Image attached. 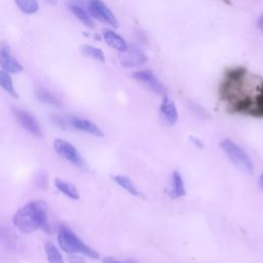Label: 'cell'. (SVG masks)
Listing matches in <instances>:
<instances>
[{
  "label": "cell",
  "mask_w": 263,
  "mask_h": 263,
  "mask_svg": "<svg viewBox=\"0 0 263 263\" xmlns=\"http://www.w3.org/2000/svg\"><path fill=\"white\" fill-rule=\"evenodd\" d=\"M220 99L230 113L263 118V79L237 67L229 70L219 89Z\"/></svg>",
  "instance_id": "6da1fadb"
},
{
  "label": "cell",
  "mask_w": 263,
  "mask_h": 263,
  "mask_svg": "<svg viewBox=\"0 0 263 263\" xmlns=\"http://www.w3.org/2000/svg\"><path fill=\"white\" fill-rule=\"evenodd\" d=\"M12 223L23 233H31L38 229L49 232L47 203L44 200L28 202L14 213Z\"/></svg>",
  "instance_id": "7a4b0ae2"
},
{
  "label": "cell",
  "mask_w": 263,
  "mask_h": 263,
  "mask_svg": "<svg viewBox=\"0 0 263 263\" xmlns=\"http://www.w3.org/2000/svg\"><path fill=\"white\" fill-rule=\"evenodd\" d=\"M58 242L60 248L67 254H82L91 259H99L100 254L85 245L70 228L61 225L58 232Z\"/></svg>",
  "instance_id": "3957f363"
},
{
  "label": "cell",
  "mask_w": 263,
  "mask_h": 263,
  "mask_svg": "<svg viewBox=\"0 0 263 263\" xmlns=\"http://www.w3.org/2000/svg\"><path fill=\"white\" fill-rule=\"evenodd\" d=\"M220 147L236 167L247 174L253 173L254 165L250 156L235 142L230 139H223L220 142Z\"/></svg>",
  "instance_id": "277c9868"
},
{
  "label": "cell",
  "mask_w": 263,
  "mask_h": 263,
  "mask_svg": "<svg viewBox=\"0 0 263 263\" xmlns=\"http://www.w3.org/2000/svg\"><path fill=\"white\" fill-rule=\"evenodd\" d=\"M53 148L58 154L63 156L75 166L81 170L87 168V163L84 158L80 155L78 150L68 141H65L63 139H55L53 141Z\"/></svg>",
  "instance_id": "5b68a950"
},
{
  "label": "cell",
  "mask_w": 263,
  "mask_h": 263,
  "mask_svg": "<svg viewBox=\"0 0 263 263\" xmlns=\"http://www.w3.org/2000/svg\"><path fill=\"white\" fill-rule=\"evenodd\" d=\"M87 6L89 14L95 18L115 28L118 26L117 20L113 12L101 0H88Z\"/></svg>",
  "instance_id": "8992f818"
},
{
  "label": "cell",
  "mask_w": 263,
  "mask_h": 263,
  "mask_svg": "<svg viewBox=\"0 0 263 263\" xmlns=\"http://www.w3.org/2000/svg\"><path fill=\"white\" fill-rule=\"evenodd\" d=\"M133 77L139 81L140 83L146 85L151 91L155 92L158 96H165L166 89L163 86V84L156 78V76L153 74L152 71L148 69L139 70L133 73Z\"/></svg>",
  "instance_id": "52a82bcc"
},
{
  "label": "cell",
  "mask_w": 263,
  "mask_h": 263,
  "mask_svg": "<svg viewBox=\"0 0 263 263\" xmlns=\"http://www.w3.org/2000/svg\"><path fill=\"white\" fill-rule=\"evenodd\" d=\"M13 113L17 121L21 123V125L25 129H27L30 134L36 137L42 136L41 127L33 115H31L29 112L22 109H13Z\"/></svg>",
  "instance_id": "ba28073f"
},
{
  "label": "cell",
  "mask_w": 263,
  "mask_h": 263,
  "mask_svg": "<svg viewBox=\"0 0 263 263\" xmlns=\"http://www.w3.org/2000/svg\"><path fill=\"white\" fill-rule=\"evenodd\" d=\"M68 122L72 127H74L77 130L84 132V133H87L89 135H92V136L99 137V138L104 137L103 130L97 124H95L93 122H91L85 118L71 116L68 119Z\"/></svg>",
  "instance_id": "9c48e42d"
},
{
  "label": "cell",
  "mask_w": 263,
  "mask_h": 263,
  "mask_svg": "<svg viewBox=\"0 0 263 263\" xmlns=\"http://www.w3.org/2000/svg\"><path fill=\"white\" fill-rule=\"evenodd\" d=\"M147 62V55L138 48H127L120 58V63L123 67H138Z\"/></svg>",
  "instance_id": "30bf717a"
},
{
  "label": "cell",
  "mask_w": 263,
  "mask_h": 263,
  "mask_svg": "<svg viewBox=\"0 0 263 263\" xmlns=\"http://www.w3.org/2000/svg\"><path fill=\"white\" fill-rule=\"evenodd\" d=\"M159 111L164 119V121L170 124L173 125L177 122L179 114H178V110L177 107L174 103V101L168 98L166 95L162 97L160 106H159Z\"/></svg>",
  "instance_id": "8fae6325"
},
{
  "label": "cell",
  "mask_w": 263,
  "mask_h": 263,
  "mask_svg": "<svg viewBox=\"0 0 263 263\" xmlns=\"http://www.w3.org/2000/svg\"><path fill=\"white\" fill-rule=\"evenodd\" d=\"M0 66L7 73L16 74L23 71V66L11 55L7 47L0 48Z\"/></svg>",
  "instance_id": "7c38bea8"
},
{
  "label": "cell",
  "mask_w": 263,
  "mask_h": 263,
  "mask_svg": "<svg viewBox=\"0 0 263 263\" xmlns=\"http://www.w3.org/2000/svg\"><path fill=\"white\" fill-rule=\"evenodd\" d=\"M103 37L105 42L112 48L116 49L117 51L120 52H124L127 50L128 46L127 43L125 42V40L123 39V37H121L119 34H117L116 32L112 31V30H104L103 32Z\"/></svg>",
  "instance_id": "4fadbf2b"
},
{
  "label": "cell",
  "mask_w": 263,
  "mask_h": 263,
  "mask_svg": "<svg viewBox=\"0 0 263 263\" xmlns=\"http://www.w3.org/2000/svg\"><path fill=\"white\" fill-rule=\"evenodd\" d=\"M170 195L172 198H181L186 195V188L181 174L178 171H174L172 175V188Z\"/></svg>",
  "instance_id": "5bb4252c"
},
{
  "label": "cell",
  "mask_w": 263,
  "mask_h": 263,
  "mask_svg": "<svg viewBox=\"0 0 263 263\" xmlns=\"http://www.w3.org/2000/svg\"><path fill=\"white\" fill-rule=\"evenodd\" d=\"M54 186L64 195L68 196L69 198H71L73 200H78L79 197H80L79 196V191L77 190V188L72 183H70L68 181H64L60 178H55L54 179Z\"/></svg>",
  "instance_id": "9a60e30c"
},
{
  "label": "cell",
  "mask_w": 263,
  "mask_h": 263,
  "mask_svg": "<svg viewBox=\"0 0 263 263\" xmlns=\"http://www.w3.org/2000/svg\"><path fill=\"white\" fill-rule=\"evenodd\" d=\"M113 180L117 185H119L121 188H123L129 194H132L134 196H138L140 194L138 188L136 187V185H134V183L127 176L115 175V176H113Z\"/></svg>",
  "instance_id": "2e32d148"
},
{
  "label": "cell",
  "mask_w": 263,
  "mask_h": 263,
  "mask_svg": "<svg viewBox=\"0 0 263 263\" xmlns=\"http://www.w3.org/2000/svg\"><path fill=\"white\" fill-rule=\"evenodd\" d=\"M69 9L70 11L81 22L83 23L86 27L88 28H93L95 24L92 22L91 15L88 14L83 8H81L79 5L76 4H69Z\"/></svg>",
  "instance_id": "e0dca14e"
},
{
  "label": "cell",
  "mask_w": 263,
  "mask_h": 263,
  "mask_svg": "<svg viewBox=\"0 0 263 263\" xmlns=\"http://www.w3.org/2000/svg\"><path fill=\"white\" fill-rule=\"evenodd\" d=\"M35 96L39 101L43 103H46L55 107H62V103L60 99H58L52 92H50L45 88H37L35 91Z\"/></svg>",
  "instance_id": "ac0fdd59"
},
{
  "label": "cell",
  "mask_w": 263,
  "mask_h": 263,
  "mask_svg": "<svg viewBox=\"0 0 263 263\" xmlns=\"http://www.w3.org/2000/svg\"><path fill=\"white\" fill-rule=\"evenodd\" d=\"M81 53L91 60L98 61V62H105V54L103 52L102 49H100L99 47H96L93 45H89V44H84L81 46Z\"/></svg>",
  "instance_id": "d6986e66"
},
{
  "label": "cell",
  "mask_w": 263,
  "mask_h": 263,
  "mask_svg": "<svg viewBox=\"0 0 263 263\" xmlns=\"http://www.w3.org/2000/svg\"><path fill=\"white\" fill-rule=\"evenodd\" d=\"M44 251L48 263H65L62 254L52 242L46 241L44 245Z\"/></svg>",
  "instance_id": "ffe728a7"
},
{
  "label": "cell",
  "mask_w": 263,
  "mask_h": 263,
  "mask_svg": "<svg viewBox=\"0 0 263 263\" xmlns=\"http://www.w3.org/2000/svg\"><path fill=\"white\" fill-rule=\"evenodd\" d=\"M0 86L11 97L13 98H18V95L16 92V90L14 89L13 87V82H12V79L10 77V75L1 70L0 71Z\"/></svg>",
  "instance_id": "44dd1931"
},
{
  "label": "cell",
  "mask_w": 263,
  "mask_h": 263,
  "mask_svg": "<svg viewBox=\"0 0 263 263\" xmlns=\"http://www.w3.org/2000/svg\"><path fill=\"white\" fill-rule=\"evenodd\" d=\"M14 2L18 9L27 14L35 13L39 8L37 0H14Z\"/></svg>",
  "instance_id": "7402d4cb"
},
{
  "label": "cell",
  "mask_w": 263,
  "mask_h": 263,
  "mask_svg": "<svg viewBox=\"0 0 263 263\" xmlns=\"http://www.w3.org/2000/svg\"><path fill=\"white\" fill-rule=\"evenodd\" d=\"M51 121H52V123H53L55 126H58L59 128H62V129H65V128L67 127V125H68L67 121H66L63 117H61L60 115L52 114V115H51Z\"/></svg>",
  "instance_id": "603a6c76"
},
{
  "label": "cell",
  "mask_w": 263,
  "mask_h": 263,
  "mask_svg": "<svg viewBox=\"0 0 263 263\" xmlns=\"http://www.w3.org/2000/svg\"><path fill=\"white\" fill-rule=\"evenodd\" d=\"M68 259L70 263H85V260L81 256H78L77 254H70Z\"/></svg>",
  "instance_id": "cb8c5ba5"
},
{
  "label": "cell",
  "mask_w": 263,
  "mask_h": 263,
  "mask_svg": "<svg viewBox=\"0 0 263 263\" xmlns=\"http://www.w3.org/2000/svg\"><path fill=\"white\" fill-rule=\"evenodd\" d=\"M190 141L193 143V145L194 146H196L197 148H199V149H202L204 146H203V143L201 142V140H199L198 138H196V137H192V136H190Z\"/></svg>",
  "instance_id": "d4e9b609"
},
{
  "label": "cell",
  "mask_w": 263,
  "mask_h": 263,
  "mask_svg": "<svg viewBox=\"0 0 263 263\" xmlns=\"http://www.w3.org/2000/svg\"><path fill=\"white\" fill-rule=\"evenodd\" d=\"M103 263H126V262H121V261H117V260H114L112 258H104Z\"/></svg>",
  "instance_id": "484cf974"
},
{
  "label": "cell",
  "mask_w": 263,
  "mask_h": 263,
  "mask_svg": "<svg viewBox=\"0 0 263 263\" xmlns=\"http://www.w3.org/2000/svg\"><path fill=\"white\" fill-rule=\"evenodd\" d=\"M259 184H260V186L263 188V174L260 176V178H259Z\"/></svg>",
  "instance_id": "4316f807"
},
{
  "label": "cell",
  "mask_w": 263,
  "mask_h": 263,
  "mask_svg": "<svg viewBox=\"0 0 263 263\" xmlns=\"http://www.w3.org/2000/svg\"><path fill=\"white\" fill-rule=\"evenodd\" d=\"M260 23L263 25V15H262V17H261V20H260Z\"/></svg>",
  "instance_id": "83f0119b"
}]
</instances>
